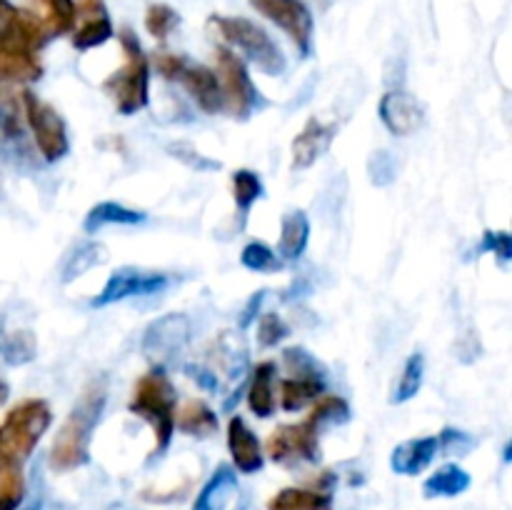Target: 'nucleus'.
Listing matches in <instances>:
<instances>
[{
  "label": "nucleus",
  "instance_id": "nucleus-25",
  "mask_svg": "<svg viewBox=\"0 0 512 510\" xmlns=\"http://www.w3.org/2000/svg\"><path fill=\"white\" fill-rule=\"evenodd\" d=\"M470 483H473V478H470L468 470L455 463H448L425 480L423 493L425 498H455V495L465 493Z\"/></svg>",
  "mask_w": 512,
  "mask_h": 510
},
{
  "label": "nucleus",
  "instance_id": "nucleus-4",
  "mask_svg": "<svg viewBox=\"0 0 512 510\" xmlns=\"http://www.w3.org/2000/svg\"><path fill=\"white\" fill-rule=\"evenodd\" d=\"M53 423V408L43 398L15 403L0 420V473L20 468L33 455Z\"/></svg>",
  "mask_w": 512,
  "mask_h": 510
},
{
  "label": "nucleus",
  "instance_id": "nucleus-9",
  "mask_svg": "<svg viewBox=\"0 0 512 510\" xmlns=\"http://www.w3.org/2000/svg\"><path fill=\"white\" fill-rule=\"evenodd\" d=\"M20 103H23V118L28 120V128L33 133L35 148L43 155L45 163L63 160L70 150V138L63 115L28 88L20 90Z\"/></svg>",
  "mask_w": 512,
  "mask_h": 510
},
{
  "label": "nucleus",
  "instance_id": "nucleus-18",
  "mask_svg": "<svg viewBox=\"0 0 512 510\" xmlns=\"http://www.w3.org/2000/svg\"><path fill=\"white\" fill-rule=\"evenodd\" d=\"M440 453L438 435H425V438L405 440L390 455V468L398 475H420L430 468Z\"/></svg>",
  "mask_w": 512,
  "mask_h": 510
},
{
  "label": "nucleus",
  "instance_id": "nucleus-20",
  "mask_svg": "<svg viewBox=\"0 0 512 510\" xmlns=\"http://www.w3.org/2000/svg\"><path fill=\"white\" fill-rule=\"evenodd\" d=\"M235 490H238L235 470L230 468V465H218L215 473L208 478V483L200 488L198 498H195L190 510H225L230 498L235 495Z\"/></svg>",
  "mask_w": 512,
  "mask_h": 510
},
{
  "label": "nucleus",
  "instance_id": "nucleus-1",
  "mask_svg": "<svg viewBox=\"0 0 512 510\" xmlns=\"http://www.w3.org/2000/svg\"><path fill=\"white\" fill-rule=\"evenodd\" d=\"M48 40L43 20L10 0H0V83H35L43 75V50Z\"/></svg>",
  "mask_w": 512,
  "mask_h": 510
},
{
  "label": "nucleus",
  "instance_id": "nucleus-28",
  "mask_svg": "<svg viewBox=\"0 0 512 510\" xmlns=\"http://www.w3.org/2000/svg\"><path fill=\"white\" fill-rule=\"evenodd\" d=\"M0 135L10 143L23 140V103L8 83H0Z\"/></svg>",
  "mask_w": 512,
  "mask_h": 510
},
{
  "label": "nucleus",
  "instance_id": "nucleus-27",
  "mask_svg": "<svg viewBox=\"0 0 512 510\" xmlns=\"http://www.w3.org/2000/svg\"><path fill=\"white\" fill-rule=\"evenodd\" d=\"M38 345H35L33 330H8L0 323V358L8 365H25L35 358Z\"/></svg>",
  "mask_w": 512,
  "mask_h": 510
},
{
  "label": "nucleus",
  "instance_id": "nucleus-29",
  "mask_svg": "<svg viewBox=\"0 0 512 510\" xmlns=\"http://www.w3.org/2000/svg\"><path fill=\"white\" fill-rule=\"evenodd\" d=\"M43 5V25L48 30V38L73 33L78 23V3L75 0H38Z\"/></svg>",
  "mask_w": 512,
  "mask_h": 510
},
{
  "label": "nucleus",
  "instance_id": "nucleus-37",
  "mask_svg": "<svg viewBox=\"0 0 512 510\" xmlns=\"http://www.w3.org/2000/svg\"><path fill=\"white\" fill-rule=\"evenodd\" d=\"M290 335L288 323L280 318L278 313H263L260 315V325H258V343L263 348H275L278 343H283L285 338Z\"/></svg>",
  "mask_w": 512,
  "mask_h": 510
},
{
  "label": "nucleus",
  "instance_id": "nucleus-19",
  "mask_svg": "<svg viewBox=\"0 0 512 510\" xmlns=\"http://www.w3.org/2000/svg\"><path fill=\"white\" fill-rule=\"evenodd\" d=\"M325 373H298L290 375L280 383V403L288 413H298V410L313 405L320 395H325Z\"/></svg>",
  "mask_w": 512,
  "mask_h": 510
},
{
  "label": "nucleus",
  "instance_id": "nucleus-36",
  "mask_svg": "<svg viewBox=\"0 0 512 510\" xmlns=\"http://www.w3.org/2000/svg\"><path fill=\"white\" fill-rule=\"evenodd\" d=\"M25 498V478L20 468L0 473V510H18Z\"/></svg>",
  "mask_w": 512,
  "mask_h": 510
},
{
  "label": "nucleus",
  "instance_id": "nucleus-31",
  "mask_svg": "<svg viewBox=\"0 0 512 510\" xmlns=\"http://www.w3.org/2000/svg\"><path fill=\"white\" fill-rule=\"evenodd\" d=\"M423 380H425V355L423 353H413L403 365V373H400L398 380V388L393 393V403L395 405H403L408 400H413L415 395L420 393L423 388Z\"/></svg>",
  "mask_w": 512,
  "mask_h": 510
},
{
  "label": "nucleus",
  "instance_id": "nucleus-2",
  "mask_svg": "<svg viewBox=\"0 0 512 510\" xmlns=\"http://www.w3.org/2000/svg\"><path fill=\"white\" fill-rule=\"evenodd\" d=\"M108 393H105L103 380H93L83 388L78 403L70 408L68 418L55 433L53 445H50L48 463L55 473H70L90 460V440H93L95 428L103 418Z\"/></svg>",
  "mask_w": 512,
  "mask_h": 510
},
{
  "label": "nucleus",
  "instance_id": "nucleus-14",
  "mask_svg": "<svg viewBox=\"0 0 512 510\" xmlns=\"http://www.w3.org/2000/svg\"><path fill=\"white\" fill-rule=\"evenodd\" d=\"M175 83L183 85L190 93V98L198 103V108L208 115H218L223 110V90H220V80L215 75L213 68L200 63H190L185 60V65L180 68Z\"/></svg>",
  "mask_w": 512,
  "mask_h": 510
},
{
  "label": "nucleus",
  "instance_id": "nucleus-45",
  "mask_svg": "<svg viewBox=\"0 0 512 510\" xmlns=\"http://www.w3.org/2000/svg\"><path fill=\"white\" fill-rule=\"evenodd\" d=\"M503 458H505V463H510V443L505 445V455H503Z\"/></svg>",
  "mask_w": 512,
  "mask_h": 510
},
{
  "label": "nucleus",
  "instance_id": "nucleus-30",
  "mask_svg": "<svg viewBox=\"0 0 512 510\" xmlns=\"http://www.w3.org/2000/svg\"><path fill=\"white\" fill-rule=\"evenodd\" d=\"M105 260H108V248H105L103 243L90 240V243L78 245V248L70 253L68 263H65L63 268V283H73V280L83 278L88 270L98 268V265H103Z\"/></svg>",
  "mask_w": 512,
  "mask_h": 510
},
{
  "label": "nucleus",
  "instance_id": "nucleus-38",
  "mask_svg": "<svg viewBox=\"0 0 512 510\" xmlns=\"http://www.w3.org/2000/svg\"><path fill=\"white\" fill-rule=\"evenodd\" d=\"M478 253H493L498 255L500 263H508L512 258V238L508 230H485Z\"/></svg>",
  "mask_w": 512,
  "mask_h": 510
},
{
  "label": "nucleus",
  "instance_id": "nucleus-10",
  "mask_svg": "<svg viewBox=\"0 0 512 510\" xmlns=\"http://www.w3.org/2000/svg\"><path fill=\"white\" fill-rule=\"evenodd\" d=\"M255 10L270 23L278 25L303 58L313 53V35H315V20L308 5L303 0H250Z\"/></svg>",
  "mask_w": 512,
  "mask_h": 510
},
{
  "label": "nucleus",
  "instance_id": "nucleus-23",
  "mask_svg": "<svg viewBox=\"0 0 512 510\" xmlns=\"http://www.w3.org/2000/svg\"><path fill=\"white\" fill-rule=\"evenodd\" d=\"M148 220L143 210L125 208V205L115 203V200H103V203L93 205L83 220V230L88 235H95L103 230L105 225H140Z\"/></svg>",
  "mask_w": 512,
  "mask_h": 510
},
{
  "label": "nucleus",
  "instance_id": "nucleus-5",
  "mask_svg": "<svg viewBox=\"0 0 512 510\" xmlns=\"http://www.w3.org/2000/svg\"><path fill=\"white\" fill-rule=\"evenodd\" d=\"M175 400V388L163 365H153L135 383L128 410L155 430V448L150 455H163L173 443Z\"/></svg>",
  "mask_w": 512,
  "mask_h": 510
},
{
  "label": "nucleus",
  "instance_id": "nucleus-21",
  "mask_svg": "<svg viewBox=\"0 0 512 510\" xmlns=\"http://www.w3.org/2000/svg\"><path fill=\"white\" fill-rule=\"evenodd\" d=\"M310 243V218L305 210H290L283 215L278 240V255L283 260H298Z\"/></svg>",
  "mask_w": 512,
  "mask_h": 510
},
{
  "label": "nucleus",
  "instance_id": "nucleus-44",
  "mask_svg": "<svg viewBox=\"0 0 512 510\" xmlns=\"http://www.w3.org/2000/svg\"><path fill=\"white\" fill-rule=\"evenodd\" d=\"M25 510H43V505H40L38 500H35V503H33V505H28V508H25Z\"/></svg>",
  "mask_w": 512,
  "mask_h": 510
},
{
  "label": "nucleus",
  "instance_id": "nucleus-41",
  "mask_svg": "<svg viewBox=\"0 0 512 510\" xmlns=\"http://www.w3.org/2000/svg\"><path fill=\"white\" fill-rule=\"evenodd\" d=\"M263 300H265V290H258V293L248 300L245 310L240 313V328H250V323L258 318V310H260V305H263Z\"/></svg>",
  "mask_w": 512,
  "mask_h": 510
},
{
  "label": "nucleus",
  "instance_id": "nucleus-42",
  "mask_svg": "<svg viewBox=\"0 0 512 510\" xmlns=\"http://www.w3.org/2000/svg\"><path fill=\"white\" fill-rule=\"evenodd\" d=\"M188 375L195 380V383L200 385V388L205 390H218V380H215V375L210 373L208 368H200V365H188Z\"/></svg>",
  "mask_w": 512,
  "mask_h": 510
},
{
  "label": "nucleus",
  "instance_id": "nucleus-33",
  "mask_svg": "<svg viewBox=\"0 0 512 510\" xmlns=\"http://www.w3.org/2000/svg\"><path fill=\"white\" fill-rule=\"evenodd\" d=\"M240 263H243V268L253 270V273H280L285 260L280 258L273 248L253 240V243L245 245L243 253H240Z\"/></svg>",
  "mask_w": 512,
  "mask_h": 510
},
{
  "label": "nucleus",
  "instance_id": "nucleus-7",
  "mask_svg": "<svg viewBox=\"0 0 512 510\" xmlns=\"http://www.w3.org/2000/svg\"><path fill=\"white\" fill-rule=\"evenodd\" d=\"M210 25L218 30V35L225 43L238 48L265 75L278 78L288 68V60H285L280 45L253 20L240 18V15H213Z\"/></svg>",
  "mask_w": 512,
  "mask_h": 510
},
{
  "label": "nucleus",
  "instance_id": "nucleus-6",
  "mask_svg": "<svg viewBox=\"0 0 512 510\" xmlns=\"http://www.w3.org/2000/svg\"><path fill=\"white\" fill-rule=\"evenodd\" d=\"M118 40L125 63L110 78H105L103 90L113 98L120 115H135L150 103V58L135 30L120 28Z\"/></svg>",
  "mask_w": 512,
  "mask_h": 510
},
{
  "label": "nucleus",
  "instance_id": "nucleus-26",
  "mask_svg": "<svg viewBox=\"0 0 512 510\" xmlns=\"http://www.w3.org/2000/svg\"><path fill=\"white\" fill-rule=\"evenodd\" d=\"M268 510H333L328 490L283 488L268 503Z\"/></svg>",
  "mask_w": 512,
  "mask_h": 510
},
{
  "label": "nucleus",
  "instance_id": "nucleus-3",
  "mask_svg": "<svg viewBox=\"0 0 512 510\" xmlns=\"http://www.w3.org/2000/svg\"><path fill=\"white\" fill-rule=\"evenodd\" d=\"M350 420L348 400L340 395H320L305 420L280 425L268 438V455L273 463H315L320 458V433L328 425H343Z\"/></svg>",
  "mask_w": 512,
  "mask_h": 510
},
{
  "label": "nucleus",
  "instance_id": "nucleus-43",
  "mask_svg": "<svg viewBox=\"0 0 512 510\" xmlns=\"http://www.w3.org/2000/svg\"><path fill=\"white\" fill-rule=\"evenodd\" d=\"M8 393H10V390H8V385H5L3 380H0V405H3L5 400H8Z\"/></svg>",
  "mask_w": 512,
  "mask_h": 510
},
{
  "label": "nucleus",
  "instance_id": "nucleus-22",
  "mask_svg": "<svg viewBox=\"0 0 512 510\" xmlns=\"http://www.w3.org/2000/svg\"><path fill=\"white\" fill-rule=\"evenodd\" d=\"M273 380H275V363L273 360H260L253 368L248 385V408L258 418H270L275 413V395H273Z\"/></svg>",
  "mask_w": 512,
  "mask_h": 510
},
{
  "label": "nucleus",
  "instance_id": "nucleus-11",
  "mask_svg": "<svg viewBox=\"0 0 512 510\" xmlns=\"http://www.w3.org/2000/svg\"><path fill=\"white\" fill-rule=\"evenodd\" d=\"M173 283L168 273L158 270H140V268H118L108 278L98 295L90 300L93 308H108L113 303H123L128 298H143V295L163 293Z\"/></svg>",
  "mask_w": 512,
  "mask_h": 510
},
{
  "label": "nucleus",
  "instance_id": "nucleus-46",
  "mask_svg": "<svg viewBox=\"0 0 512 510\" xmlns=\"http://www.w3.org/2000/svg\"><path fill=\"white\" fill-rule=\"evenodd\" d=\"M240 510H245V508H240Z\"/></svg>",
  "mask_w": 512,
  "mask_h": 510
},
{
  "label": "nucleus",
  "instance_id": "nucleus-17",
  "mask_svg": "<svg viewBox=\"0 0 512 510\" xmlns=\"http://www.w3.org/2000/svg\"><path fill=\"white\" fill-rule=\"evenodd\" d=\"M228 450L233 465L240 473L253 475L265 465V455L263 448H260L258 435L248 428V423L240 415H233L228 423Z\"/></svg>",
  "mask_w": 512,
  "mask_h": 510
},
{
  "label": "nucleus",
  "instance_id": "nucleus-8",
  "mask_svg": "<svg viewBox=\"0 0 512 510\" xmlns=\"http://www.w3.org/2000/svg\"><path fill=\"white\" fill-rule=\"evenodd\" d=\"M215 75L223 90V110H228L235 120H248L263 105L260 90L250 78L245 60L225 45H218L215 50Z\"/></svg>",
  "mask_w": 512,
  "mask_h": 510
},
{
  "label": "nucleus",
  "instance_id": "nucleus-35",
  "mask_svg": "<svg viewBox=\"0 0 512 510\" xmlns=\"http://www.w3.org/2000/svg\"><path fill=\"white\" fill-rule=\"evenodd\" d=\"M168 153L173 155L175 160H180L183 165L193 168L195 173H213V170L223 168V163H220V160L208 158V155H203L198 148H193L190 143H185V140H175V143H170Z\"/></svg>",
  "mask_w": 512,
  "mask_h": 510
},
{
  "label": "nucleus",
  "instance_id": "nucleus-32",
  "mask_svg": "<svg viewBox=\"0 0 512 510\" xmlns=\"http://www.w3.org/2000/svg\"><path fill=\"white\" fill-rule=\"evenodd\" d=\"M263 198V183H260L258 173L248 168H240L233 173V200L238 205V213L248 215L258 200Z\"/></svg>",
  "mask_w": 512,
  "mask_h": 510
},
{
  "label": "nucleus",
  "instance_id": "nucleus-40",
  "mask_svg": "<svg viewBox=\"0 0 512 510\" xmlns=\"http://www.w3.org/2000/svg\"><path fill=\"white\" fill-rule=\"evenodd\" d=\"M438 445L445 453H468V450L473 448V438L458 428H445L443 433L438 435Z\"/></svg>",
  "mask_w": 512,
  "mask_h": 510
},
{
  "label": "nucleus",
  "instance_id": "nucleus-34",
  "mask_svg": "<svg viewBox=\"0 0 512 510\" xmlns=\"http://www.w3.org/2000/svg\"><path fill=\"white\" fill-rule=\"evenodd\" d=\"M180 23L178 10L170 8L165 3H153L145 10V30L153 35L155 40H165Z\"/></svg>",
  "mask_w": 512,
  "mask_h": 510
},
{
  "label": "nucleus",
  "instance_id": "nucleus-16",
  "mask_svg": "<svg viewBox=\"0 0 512 510\" xmlns=\"http://www.w3.org/2000/svg\"><path fill=\"white\" fill-rule=\"evenodd\" d=\"M80 25L73 33L75 50L100 48L113 38V20H110L105 0H80L78 3Z\"/></svg>",
  "mask_w": 512,
  "mask_h": 510
},
{
  "label": "nucleus",
  "instance_id": "nucleus-13",
  "mask_svg": "<svg viewBox=\"0 0 512 510\" xmlns=\"http://www.w3.org/2000/svg\"><path fill=\"white\" fill-rule=\"evenodd\" d=\"M378 115L383 120L385 128L398 138H408V135L418 133L425 123V108L413 93L408 90L393 88L380 98Z\"/></svg>",
  "mask_w": 512,
  "mask_h": 510
},
{
  "label": "nucleus",
  "instance_id": "nucleus-15",
  "mask_svg": "<svg viewBox=\"0 0 512 510\" xmlns=\"http://www.w3.org/2000/svg\"><path fill=\"white\" fill-rule=\"evenodd\" d=\"M335 125L323 123L320 118H310L298 135L290 143V163L295 170H305L318 163L320 155L328 153L335 140Z\"/></svg>",
  "mask_w": 512,
  "mask_h": 510
},
{
  "label": "nucleus",
  "instance_id": "nucleus-39",
  "mask_svg": "<svg viewBox=\"0 0 512 510\" xmlns=\"http://www.w3.org/2000/svg\"><path fill=\"white\" fill-rule=\"evenodd\" d=\"M368 173L373 185L383 188V185H390L395 180V160L388 150H378V153L370 158L368 163Z\"/></svg>",
  "mask_w": 512,
  "mask_h": 510
},
{
  "label": "nucleus",
  "instance_id": "nucleus-12",
  "mask_svg": "<svg viewBox=\"0 0 512 510\" xmlns=\"http://www.w3.org/2000/svg\"><path fill=\"white\" fill-rule=\"evenodd\" d=\"M190 340V320L183 313H168L160 315L158 320L145 328L143 335V353L150 360H155V365H163L165 360L175 358L180 350L185 348V343Z\"/></svg>",
  "mask_w": 512,
  "mask_h": 510
},
{
  "label": "nucleus",
  "instance_id": "nucleus-24",
  "mask_svg": "<svg viewBox=\"0 0 512 510\" xmlns=\"http://www.w3.org/2000/svg\"><path fill=\"white\" fill-rule=\"evenodd\" d=\"M175 428L183 430L185 435H193V438H210L213 433H218V415L205 400L190 398L183 405V410L175 413Z\"/></svg>",
  "mask_w": 512,
  "mask_h": 510
}]
</instances>
